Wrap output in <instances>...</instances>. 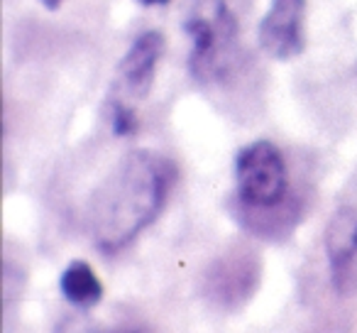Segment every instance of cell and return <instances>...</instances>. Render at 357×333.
<instances>
[{"mask_svg": "<svg viewBox=\"0 0 357 333\" xmlns=\"http://www.w3.org/2000/svg\"><path fill=\"white\" fill-rule=\"evenodd\" d=\"M169 182L172 167L167 159L147 149L130 152L91 201L96 245L105 253H115L137 238L162 211Z\"/></svg>", "mask_w": 357, "mask_h": 333, "instance_id": "6da1fadb", "label": "cell"}, {"mask_svg": "<svg viewBox=\"0 0 357 333\" xmlns=\"http://www.w3.org/2000/svg\"><path fill=\"white\" fill-rule=\"evenodd\" d=\"M184 30L191 37V71L201 81H215L230 69L238 20L225 0H189Z\"/></svg>", "mask_w": 357, "mask_h": 333, "instance_id": "7a4b0ae2", "label": "cell"}, {"mask_svg": "<svg viewBox=\"0 0 357 333\" xmlns=\"http://www.w3.org/2000/svg\"><path fill=\"white\" fill-rule=\"evenodd\" d=\"M235 182L238 194L250 206L269 209L287 196L289 175L279 147L267 140H259L240 149L235 159Z\"/></svg>", "mask_w": 357, "mask_h": 333, "instance_id": "3957f363", "label": "cell"}, {"mask_svg": "<svg viewBox=\"0 0 357 333\" xmlns=\"http://www.w3.org/2000/svg\"><path fill=\"white\" fill-rule=\"evenodd\" d=\"M326 253L337 294L357 292V206H342L326 228Z\"/></svg>", "mask_w": 357, "mask_h": 333, "instance_id": "277c9868", "label": "cell"}, {"mask_svg": "<svg viewBox=\"0 0 357 333\" xmlns=\"http://www.w3.org/2000/svg\"><path fill=\"white\" fill-rule=\"evenodd\" d=\"M306 0H272L262 25L259 45L274 59H291L303 50Z\"/></svg>", "mask_w": 357, "mask_h": 333, "instance_id": "5b68a950", "label": "cell"}, {"mask_svg": "<svg viewBox=\"0 0 357 333\" xmlns=\"http://www.w3.org/2000/svg\"><path fill=\"white\" fill-rule=\"evenodd\" d=\"M162 52H164L162 32H154V30L142 32L132 42V47H130L128 54L123 57V61L118 66V76L130 96L144 98L149 94L154 81V69H157V61L162 57Z\"/></svg>", "mask_w": 357, "mask_h": 333, "instance_id": "8992f818", "label": "cell"}, {"mask_svg": "<svg viewBox=\"0 0 357 333\" xmlns=\"http://www.w3.org/2000/svg\"><path fill=\"white\" fill-rule=\"evenodd\" d=\"M59 289L66 297V302L81 309L93 306L103 297V282L93 272V267L89 262H84V260H76L64 269V274L59 279Z\"/></svg>", "mask_w": 357, "mask_h": 333, "instance_id": "52a82bcc", "label": "cell"}, {"mask_svg": "<svg viewBox=\"0 0 357 333\" xmlns=\"http://www.w3.org/2000/svg\"><path fill=\"white\" fill-rule=\"evenodd\" d=\"M54 333H110V331L86 316H66L56 323Z\"/></svg>", "mask_w": 357, "mask_h": 333, "instance_id": "ba28073f", "label": "cell"}, {"mask_svg": "<svg viewBox=\"0 0 357 333\" xmlns=\"http://www.w3.org/2000/svg\"><path fill=\"white\" fill-rule=\"evenodd\" d=\"M113 130L115 135H128L135 130V115L130 108H125V105H118L115 108V115H113Z\"/></svg>", "mask_w": 357, "mask_h": 333, "instance_id": "9c48e42d", "label": "cell"}, {"mask_svg": "<svg viewBox=\"0 0 357 333\" xmlns=\"http://www.w3.org/2000/svg\"><path fill=\"white\" fill-rule=\"evenodd\" d=\"M42 3H45V6L50 8V10H54V8L61 6V0H42Z\"/></svg>", "mask_w": 357, "mask_h": 333, "instance_id": "30bf717a", "label": "cell"}, {"mask_svg": "<svg viewBox=\"0 0 357 333\" xmlns=\"http://www.w3.org/2000/svg\"><path fill=\"white\" fill-rule=\"evenodd\" d=\"M139 3H144V6H162L167 0H139Z\"/></svg>", "mask_w": 357, "mask_h": 333, "instance_id": "8fae6325", "label": "cell"}]
</instances>
